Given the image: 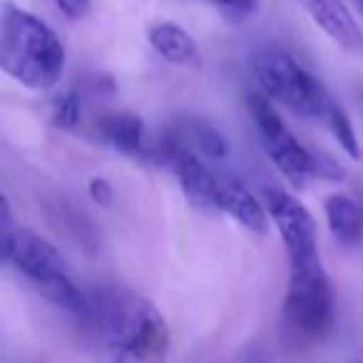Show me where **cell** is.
Here are the masks:
<instances>
[{"label":"cell","instance_id":"cell-1","mask_svg":"<svg viewBox=\"0 0 363 363\" xmlns=\"http://www.w3.org/2000/svg\"><path fill=\"white\" fill-rule=\"evenodd\" d=\"M77 318L100 363H164L169 356V323L137 291L105 286L85 294Z\"/></svg>","mask_w":363,"mask_h":363},{"label":"cell","instance_id":"cell-2","mask_svg":"<svg viewBox=\"0 0 363 363\" xmlns=\"http://www.w3.org/2000/svg\"><path fill=\"white\" fill-rule=\"evenodd\" d=\"M65 45L38 16L3 6L0 18V65L16 82L30 90H50L65 72Z\"/></svg>","mask_w":363,"mask_h":363},{"label":"cell","instance_id":"cell-3","mask_svg":"<svg viewBox=\"0 0 363 363\" xmlns=\"http://www.w3.org/2000/svg\"><path fill=\"white\" fill-rule=\"evenodd\" d=\"M3 259L18 274L28 279L48 301L65 311H82L85 294L72 281L70 267L60 249H55L45 237L26 227H16L11 237L3 239Z\"/></svg>","mask_w":363,"mask_h":363},{"label":"cell","instance_id":"cell-4","mask_svg":"<svg viewBox=\"0 0 363 363\" xmlns=\"http://www.w3.org/2000/svg\"><path fill=\"white\" fill-rule=\"evenodd\" d=\"M252 72L262 92L301 120H326L333 100L323 85L281 48H262L252 55Z\"/></svg>","mask_w":363,"mask_h":363},{"label":"cell","instance_id":"cell-5","mask_svg":"<svg viewBox=\"0 0 363 363\" xmlns=\"http://www.w3.org/2000/svg\"><path fill=\"white\" fill-rule=\"evenodd\" d=\"M284 328L296 341H321L333 328V291L321 259L289 264Z\"/></svg>","mask_w":363,"mask_h":363},{"label":"cell","instance_id":"cell-6","mask_svg":"<svg viewBox=\"0 0 363 363\" xmlns=\"http://www.w3.org/2000/svg\"><path fill=\"white\" fill-rule=\"evenodd\" d=\"M247 107L252 115L254 125H257L259 140H262L264 150H267L269 160L274 162L279 172L286 177L289 184L296 189L308 187V182L313 177H321V160L311 155L301 142L294 137V132L281 120L279 110L267 95L259 92H249Z\"/></svg>","mask_w":363,"mask_h":363},{"label":"cell","instance_id":"cell-7","mask_svg":"<svg viewBox=\"0 0 363 363\" xmlns=\"http://www.w3.org/2000/svg\"><path fill=\"white\" fill-rule=\"evenodd\" d=\"M259 197L267 204L269 219L279 229V237L286 249L289 264H301L318 259L316 224L313 217L294 194L281 187H262Z\"/></svg>","mask_w":363,"mask_h":363},{"label":"cell","instance_id":"cell-8","mask_svg":"<svg viewBox=\"0 0 363 363\" xmlns=\"http://www.w3.org/2000/svg\"><path fill=\"white\" fill-rule=\"evenodd\" d=\"M160 157L167 164V169L177 177L182 192L192 207L202 209V212H219V184H222V179L207 169L202 157L174 142L172 137H164L160 142Z\"/></svg>","mask_w":363,"mask_h":363},{"label":"cell","instance_id":"cell-9","mask_svg":"<svg viewBox=\"0 0 363 363\" xmlns=\"http://www.w3.org/2000/svg\"><path fill=\"white\" fill-rule=\"evenodd\" d=\"M311 21L351 55H363V33L343 0H301Z\"/></svg>","mask_w":363,"mask_h":363},{"label":"cell","instance_id":"cell-10","mask_svg":"<svg viewBox=\"0 0 363 363\" xmlns=\"http://www.w3.org/2000/svg\"><path fill=\"white\" fill-rule=\"evenodd\" d=\"M219 212L229 214L234 222H239L252 234L264 237L269 232L267 204L239 179H222V184H219Z\"/></svg>","mask_w":363,"mask_h":363},{"label":"cell","instance_id":"cell-11","mask_svg":"<svg viewBox=\"0 0 363 363\" xmlns=\"http://www.w3.org/2000/svg\"><path fill=\"white\" fill-rule=\"evenodd\" d=\"M95 130L105 145L125 155H140L145 150V122L132 112H102L95 120Z\"/></svg>","mask_w":363,"mask_h":363},{"label":"cell","instance_id":"cell-12","mask_svg":"<svg viewBox=\"0 0 363 363\" xmlns=\"http://www.w3.org/2000/svg\"><path fill=\"white\" fill-rule=\"evenodd\" d=\"M323 214L331 237L341 247L351 249L363 239V207H358L348 194H331L323 202Z\"/></svg>","mask_w":363,"mask_h":363},{"label":"cell","instance_id":"cell-13","mask_svg":"<svg viewBox=\"0 0 363 363\" xmlns=\"http://www.w3.org/2000/svg\"><path fill=\"white\" fill-rule=\"evenodd\" d=\"M174 142L184 145L187 150H192L199 157H209V160H222L227 157L229 145L222 137V132H217L212 125L202 120H194V117H182L174 122V127L169 130V135Z\"/></svg>","mask_w":363,"mask_h":363},{"label":"cell","instance_id":"cell-14","mask_svg":"<svg viewBox=\"0 0 363 363\" xmlns=\"http://www.w3.org/2000/svg\"><path fill=\"white\" fill-rule=\"evenodd\" d=\"M150 45L164 62L172 65H194L199 57L197 43L177 23H157L150 28Z\"/></svg>","mask_w":363,"mask_h":363},{"label":"cell","instance_id":"cell-15","mask_svg":"<svg viewBox=\"0 0 363 363\" xmlns=\"http://www.w3.org/2000/svg\"><path fill=\"white\" fill-rule=\"evenodd\" d=\"M323 122H326V127L331 130V135L336 137L338 145L343 147V152H346L351 160H361V145H358V137H356V132H353L351 120H348L346 112H343L336 102L328 107L326 120Z\"/></svg>","mask_w":363,"mask_h":363},{"label":"cell","instance_id":"cell-16","mask_svg":"<svg viewBox=\"0 0 363 363\" xmlns=\"http://www.w3.org/2000/svg\"><path fill=\"white\" fill-rule=\"evenodd\" d=\"M52 120H55V125L62 127V130L77 127V122H80V100H77V95H72V92L62 95L60 100L55 102V107H52Z\"/></svg>","mask_w":363,"mask_h":363},{"label":"cell","instance_id":"cell-17","mask_svg":"<svg viewBox=\"0 0 363 363\" xmlns=\"http://www.w3.org/2000/svg\"><path fill=\"white\" fill-rule=\"evenodd\" d=\"M212 6H217L224 16L242 21V18H249L252 13H257L259 0H212Z\"/></svg>","mask_w":363,"mask_h":363},{"label":"cell","instance_id":"cell-18","mask_svg":"<svg viewBox=\"0 0 363 363\" xmlns=\"http://www.w3.org/2000/svg\"><path fill=\"white\" fill-rule=\"evenodd\" d=\"M52 6L67 18V21H82L90 16L92 0H50Z\"/></svg>","mask_w":363,"mask_h":363},{"label":"cell","instance_id":"cell-19","mask_svg":"<svg viewBox=\"0 0 363 363\" xmlns=\"http://www.w3.org/2000/svg\"><path fill=\"white\" fill-rule=\"evenodd\" d=\"M87 192H90L92 202L100 204V207H110L115 202V189L105 177H92L90 184H87Z\"/></svg>","mask_w":363,"mask_h":363},{"label":"cell","instance_id":"cell-20","mask_svg":"<svg viewBox=\"0 0 363 363\" xmlns=\"http://www.w3.org/2000/svg\"><path fill=\"white\" fill-rule=\"evenodd\" d=\"M358 110H361V117H363V90L358 92Z\"/></svg>","mask_w":363,"mask_h":363},{"label":"cell","instance_id":"cell-21","mask_svg":"<svg viewBox=\"0 0 363 363\" xmlns=\"http://www.w3.org/2000/svg\"><path fill=\"white\" fill-rule=\"evenodd\" d=\"M353 3H356L358 13H361V18H363V0H353Z\"/></svg>","mask_w":363,"mask_h":363},{"label":"cell","instance_id":"cell-22","mask_svg":"<svg viewBox=\"0 0 363 363\" xmlns=\"http://www.w3.org/2000/svg\"><path fill=\"white\" fill-rule=\"evenodd\" d=\"M361 363H363V361H361Z\"/></svg>","mask_w":363,"mask_h":363}]
</instances>
